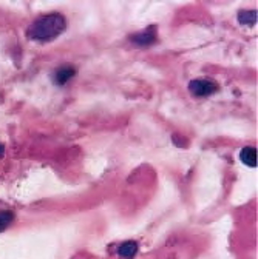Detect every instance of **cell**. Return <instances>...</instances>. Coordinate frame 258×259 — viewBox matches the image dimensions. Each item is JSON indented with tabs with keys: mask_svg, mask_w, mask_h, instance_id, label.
<instances>
[{
	"mask_svg": "<svg viewBox=\"0 0 258 259\" xmlns=\"http://www.w3.org/2000/svg\"><path fill=\"white\" fill-rule=\"evenodd\" d=\"M65 26L67 20L64 16L59 13H51L34 20L28 30V35L30 39L37 42H50L64 33Z\"/></svg>",
	"mask_w": 258,
	"mask_h": 259,
	"instance_id": "1",
	"label": "cell"
},
{
	"mask_svg": "<svg viewBox=\"0 0 258 259\" xmlns=\"http://www.w3.org/2000/svg\"><path fill=\"white\" fill-rule=\"evenodd\" d=\"M76 74V69L71 67H62L55 73V84L56 85H65L70 79H73Z\"/></svg>",
	"mask_w": 258,
	"mask_h": 259,
	"instance_id": "4",
	"label": "cell"
},
{
	"mask_svg": "<svg viewBox=\"0 0 258 259\" xmlns=\"http://www.w3.org/2000/svg\"><path fill=\"white\" fill-rule=\"evenodd\" d=\"M13 219H14V214L11 211H2V213H0V233L5 231L8 227L11 225Z\"/></svg>",
	"mask_w": 258,
	"mask_h": 259,
	"instance_id": "8",
	"label": "cell"
},
{
	"mask_svg": "<svg viewBox=\"0 0 258 259\" xmlns=\"http://www.w3.org/2000/svg\"><path fill=\"white\" fill-rule=\"evenodd\" d=\"M3 153H5V147H3L2 144H0V157L3 156Z\"/></svg>",
	"mask_w": 258,
	"mask_h": 259,
	"instance_id": "9",
	"label": "cell"
},
{
	"mask_svg": "<svg viewBox=\"0 0 258 259\" xmlns=\"http://www.w3.org/2000/svg\"><path fill=\"white\" fill-rule=\"evenodd\" d=\"M218 90V85L209 79H197L189 84V91L197 97H207Z\"/></svg>",
	"mask_w": 258,
	"mask_h": 259,
	"instance_id": "2",
	"label": "cell"
},
{
	"mask_svg": "<svg viewBox=\"0 0 258 259\" xmlns=\"http://www.w3.org/2000/svg\"><path fill=\"white\" fill-rule=\"evenodd\" d=\"M240 159L247 167H257V150L254 147H246L240 151Z\"/></svg>",
	"mask_w": 258,
	"mask_h": 259,
	"instance_id": "6",
	"label": "cell"
},
{
	"mask_svg": "<svg viewBox=\"0 0 258 259\" xmlns=\"http://www.w3.org/2000/svg\"><path fill=\"white\" fill-rule=\"evenodd\" d=\"M131 40L135 43H138V45H141V47H147V45H150V43H153L156 40V28L155 26H150L148 30L133 35Z\"/></svg>",
	"mask_w": 258,
	"mask_h": 259,
	"instance_id": "3",
	"label": "cell"
},
{
	"mask_svg": "<svg viewBox=\"0 0 258 259\" xmlns=\"http://www.w3.org/2000/svg\"><path fill=\"white\" fill-rule=\"evenodd\" d=\"M136 253H138V244L135 241H126L118 248V255L124 259H131Z\"/></svg>",
	"mask_w": 258,
	"mask_h": 259,
	"instance_id": "5",
	"label": "cell"
},
{
	"mask_svg": "<svg viewBox=\"0 0 258 259\" xmlns=\"http://www.w3.org/2000/svg\"><path fill=\"white\" fill-rule=\"evenodd\" d=\"M238 22L241 25H247V26L255 25L257 23V11H252V10L240 11L238 13Z\"/></svg>",
	"mask_w": 258,
	"mask_h": 259,
	"instance_id": "7",
	"label": "cell"
}]
</instances>
